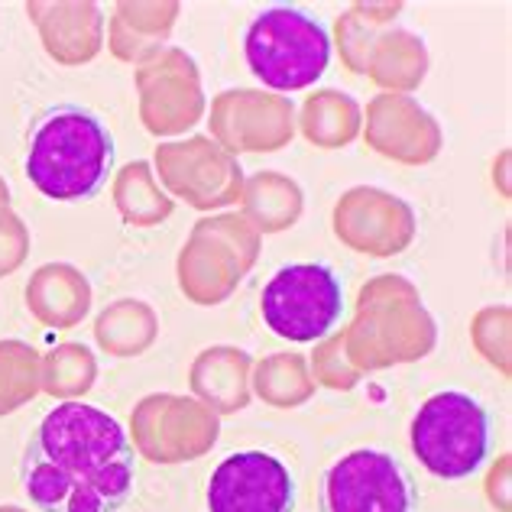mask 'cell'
<instances>
[{
	"label": "cell",
	"mask_w": 512,
	"mask_h": 512,
	"mask_svg": "<svg viewBox=\"0 0 512 512\" xmlns=\"http://www.w3.org/2000/svg\"><path fill=\"white\" fill-rule=\"evenodd\" d=\"M137 457L111 412L59 402L23 457V490L39 512H117L130 500Z\"/></svg>",
	"instance_id": "obj_1"
},
{
	"label": "cell",
	"mask_w": 512,
	"mask_h": 512,
	"mask_svg": "<svg viewBox=\"0 0 512 512\" xmlns=\"http://www.w3.org/2000/svg\"><path fill=\"white\" fill-rule=\"evenodd\" d=\"M114 166V137L98 114L78 104L52 107L36 120L26 150V175L52 201H85Z\"/></svg>",
	"instance_id": "obj_2"
},
{
	"label": "cell",
	"mask_w": 512,
	"mask_h": 512,
	"mask_svg": "<svg viewBox=\"0 0 512 512\" xmlns=\"http://www.w3.org/2000/svg\"><path fill=\"white\" fill-rule=\"evenodd\" d=\"M250 72L273 91L312 88L331 65V36L295 7H269L244 33Z\"/></svg>",
	"instance_id": "obj_3"
},
{
	"label": "cell",
	"mask_w": 512,
	"mask_h": 512,
	"mask_svg": "<svg viewBox=\"0 0 512 512\" xmlns=\"http://www.w3.org/2000/svg\"><path fill=\"white\" fill-rule=\"evenodd\" d=\"M412 454L431 477L464 480L490 454L493 422L487 406L461 389H444L422 402L412 419Z\"/></svg>",
	"instance_id": "obj_4"
},
{
	"label": "cell",
	"mask_w": 512,
	"mask_h": 512,
	"mask_svg": "<svg viewBox=\"0 0 512 512\" xmlns=\"http://www.w3.org/2000/svg\"><path fill=\"white\" fill-rule=\"evenodd\" d=\"M260 312L279 338L295 344L321 341L344 315V286L325 263H289L263 286Z\"/></svg>",
	"instance_id": "obj_5"
},
{
	"label": "cell",
	"mask_w": 512,
	"mask_h": 512,
	"mask_svg": "<svg viewBox=\"0 0 512 512\" xmlns=\"http://www.w3.org/2000/svg\"><path fill=\"white\" fill-rule=\"evenodd\" d=\"M419 493L393 454L357 448L325 470L321 512H415Z\"/></svg>",
	"instance_id": "obj_6"
},
{
	"label": "cell",
	"mask_w": 512,
	"mask_h": 512,
	"mask_svg": "<svg viewBox=\"0 0 512 512\" xmlns=\"http://www.w3.org/2000/svg\"><path fill=\"white\" fill-rule=\"evenodd\" d=\"M295 477L269 451H234L208 480V512H292Z\"/></svg>",
	"instance_id": "obj_7"
}]
</instances>
